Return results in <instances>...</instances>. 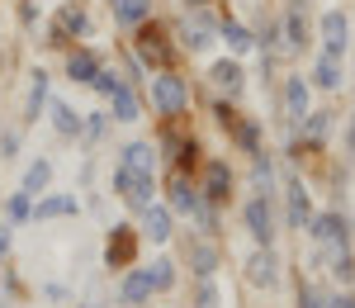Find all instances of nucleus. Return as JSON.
Segmentation results:
<instances>
[{"label": "nucleus", "mask_w": 355, "mask_h": 308, "mask_svg": "<svg viewBox=\"0 0 355 308\" xmlns=\"http://www.w3.org/2000/svg\"><path fill=\"white\" fill-rule=\"evenodd\" d=\"M308 95H313V90H308V81H303V76H289V81H284V114H289V119H308Z\"/></svg>", "instance_id": "nucleus-10"}, {"label": "nucleus", "mask_w": 355, "mask_h": 308, "mask_svg": "<svg viewBox=\"0 0 355 308\" xmlns=\"http://www.w3.org/2000/svg\"><path fill=\"white\" fill-rule=\"evenodd\" d=\"M152 190H157V185H152V176H142V171H128V166L114 171V195L128 199L133 209H147V204H152Z\"/></svg>", "instance_id": "nucleus-1"}, {"label": "nucleus", "mask_w": 355, "mask_h": 308, "mask_svg": "<svg viewBox=\"0 0 355 308\" xmlns=\"http://www.w3.org/2000/svg\"><path fill=\"white\" fill-rule=\"evenodd\" d=\"M95 71H100L95 53H71V57H67V76H71V81L90 85V81H95Z\"/></svg>", "instance_id": "nucleus-23"}, {"label": "nucleus", "mask_w": 355, "mask_h": 308, "mask_svg": "<svg viewBox=\"0 0 355 308\" xmlns=\"http://www.w3.org/2000/svg\"><path fill=\"white\" fill-rule=\"evenodd\" d=\"M10 252V223H0V256Z\"/></svg>", "instance_id": "nucleus-40"}, {"label": "nucleus", "mask_w": 355, "mask_h": 308, "mask_svg": "<svg viewBox=\"0 0 355 308\" xmlns=\"http://www.w3.org/2000/svg\"><path fill=\"white\" fill-rule=\"evenodd\" d=\"M28 214H33V209H28V195L19 190V195L10 199V219H28Z\"/></svg>", "instance_id": "nucleus-38"}, {"label": "nucleus", "mask_w": 355, "mask_h": 308, "mask_svg": "<svg viewBox=\"0 0 355 308\" xmlns=\"http://www.w3.org/2000/svg\"><path fill=\"white\" fill-rule=\"evenodd\" d=\"M185 5H190V10H204V5H209V0H185Z\"/></svg>", "instance_id": "nucleus-41"}, {"label": "nucleus", "mask_w": 355, "mask_h": 308, "mask_svg": "<svg viewBox=\"0 0 355 308\" xmlns=\"http://www.w3.org/2000/svg\"><path fill=\"white\" fill-rule=\"evenodd\" d=\"M147 299H152V275L147 271L123 275V304H147Z\"/></svg>", "instance_id": "nucleus-21"}, {"label": "nucleus", "mask_w": 355, "mask_h": 308, "mask_svg": "<svg viewBox=\"0 0 355 308\" xmlns=\"http://www.w3.org/2000/svg\"><path fill=\"white\" fill-rule=\"evenodd\" d=\"M90 19H85L81 5H62V15H57V38H71V33H85Z\"/></svg>", "instance_id": "nucleus-20"}, {"label": "nucleus", "mask_w": 355, "mask_h": 308, "mask_svg": "<svg viewBox=\"0 0 355 308\" xmlns=\"http://www.w3.org/2000/svg\"><path fill=\"white\" fill-rule=\"evenodd\" d=\"M133 232L128 228H114V237H110V266H128L133 261Z\"/></svg>", "instance_id": "nucleus-25"}, {"label": "nucleus", "mask_w": 355, "mask_h": 308, "mask_svg": "<svg viewBox=\"0 0 355 308\" xmlns=\"http://www.w3.org/2000/svg\"><path fill=\"white\" fill-rule=\"evenodd\" d=\"M313 81L322 85V90H341V57L322 53V57H318V67H313Z\"/></svg>", "instance_id": "nucleus-16"}, {"label": "nucleus", "mask_w": 355, "mask_h": 308, "mask_svg": "<svg viewBox=\"0 0 355 308\" xmlns=\"http://www.w3.org/2000/svg\"><path fill=\"white\" fill-rule=\"evenodd\" d=\"M251 180H256V185H261V190H270V180H275L270 162H261V152H256V171H251Z\"/></svg>", "instance_id": "nucleus-36"}, {"label": "nucleus", "mask_w": 355, "mask_h": 308, "mask_svg": "<svg viewBox=\"0 0 355 308\" xmlns=\"http://www.w3.org/2000/svg\"><path fill=\"white\" fill-rule=\"evenodd\" d=\"M15 152H19V133L5 128V133H0V157H15Z\"/></svg>", "instance_id": "nucleus-37"}, {"label": "nucleus", "mask_w": 355, "mask_h": 308, "mask_svg": "<svg viewBox=\"0 0 355 308\" xmlns=\"http://www.w3.org/2000/svg\"><path fill=\"white\" fill-rule=\"evenodd\" d=\"M110 110H114V119H119V123H133V119H142V114H137V95L128 90V85H114Z\"/></svg>", "instance_id": "nucleus-18"}, {"label": "nucleus", "mask_w": 355, "mask_h": 308, "mask_svg": "<svg viewBox=\"0 0 355 308\" xmlns=\"http://www.w3.org/2000/svg\"><path fill=\"white\" fill-rule=\"evenodd\" d=\"M171 209H180V214H204V204H199V195L190 190V180H185V176L171 185Z\"/></svg>", "instance_id": "nucleus-24"}, {"label": "nucleus", "mask_w": 355, "mask_h": 308, "mask_svg": "<svg viewBox=\"0 0 355 308\" xmlns=\"http://www.w3.org/2000/svg\"><path fill=\"white\" fill-rule=\"evenodd\" d=\"M53 128L62 133V138H76V133L85 128V119H81L76 110H71L67 100H53Z\"/></svg>", "instance_id": "nucleus-15"}, {"label": "nucleus", "mask_w": 355, "mask_h": 308, "mask_svg": "<svg viewBox=\"0 0 355 308\" xmlns=\"http://www.w3.org/2000/svg\"><path fill=\"white\" fill-rule=\"evenodd\" d=\"M327 308H355V299H351V294H331Z\"/></svg>", "instance_id": "nucleus-39"}, {"label": "nucleus", "mask_w": 355, "mask_h": 308, "mask_svg": "<svg viewBox=\"0 0 355 308\" xmlns=\"http://www.w3.org/2000/svg\"><path fill=\"white\" fill-rule=\"evenodd\" d=\"M327 128H331V119H327V114H308V138H313V142H322V138H327Z\"/></svg>", "instance_id": "nucleus-33"}, {"label": "nucleus", "mask_w": 355, "mask_h": 308, "mask_svg": "<svg viewBox=\"0 0 355 308\" xmlns=\"http://www.w3.org/2000/svg\"><path fill=\"white\" fill-rule=\"evenodd\" d=\"M123 166L152 176V171H157V152H152V142H128V147H123Z\"/></svg>", "instance_id": "nucleus-14"}, {"label": "nucleus", "mask_w": 355, "mask_h": 308, "mask_svg": "<svg viewBox=\"0 0 355 308\" xmlns=\"http://www.w3.org/2000/svg\"><path fill=\"white\" fill-rule=\"evenodd\" d=\"M227 190H232V171H227V162H209V171H204V195L209 199H227Z\"/></svg>", "instance_id": "nucleus-12"}, {"label": "nucleus", "mask_w": 355, "mask_h": 308, "mask_svg": "<svg viewBox=\"0 0 355 308\" xmlns=\"http://www.w3.org/2000/svg\"><path fill=\"white\" fill-rule=\"evenodd\" d=\"M308 232H313V242L322 247V256L346 252V219H341V214H318V219L308 223Z\"/></svg>", "instance_id": "nucleus-2"}, {"label": "nucleus", "mask_w": 355, "mask_h": 308, "mask_svg": "<svg viewBox=\"0 0 355 308\" xmlns=\"http://www.w3.org/2000/svg\"><path fill=\"white\" fill-rule=\"evenodd\" d=\"M218 304H223L218 284H214V280H204V284H199V294H194V308H218Z\"/></svg>", "instance_id": "nucleus-32"}, {"label": "nucleus", "mask_w": 355, "mask_h": 308, "mask_svg": "<svg viewBox=\"0 0 355 308\" xmlns=\"http://www.w3.org/2000/svg\"><path fill=\"white\" fill-rule=\"evenodd\" d=\"M90 85H95L100 95H114V85H123V81H119V71H95V81H90Z\"/></svg>", "instance_id": "nucleus-35"}, {"label": "nucleus", "mask_w": 355, "mask_h": 308, "mask_svg": "<svg viewBox=\"0 0 355 308\" xmlns=\"http://www.w3.org/2000/svg\"><path fill=\"white\" fill-rule=\"evenodd\" d=\"M147 275H152V289H171V280H175V271H171V261H166V256L152 261V271H147Z\"/></svg>", "instance_id": "nucleus-30"}, {"label": "nucleus", "mask_w": 355, "mask_h": 308, "mask_svg": "<svg viewBox=\"0 0 355 308\" xmlns=\"http://www.w3.org/2000/svg\"><path fill=\"white\" fill-rule=\"evenodd\" d=\"M232 133H237V142H242L246 152H261V133H256V123H237V119H232Z\"/></svg>", "instance_id": "nucleus-31"}, {"label": "nucleus", "mask_w": 355, "mask_h": 308, "mask_svg": "<svg viewBox=\"0 0 355 308\" xmlns=\"http://www.w3.org/2000/svg\"><path fill=\"white\" fill-rule=\"evenodd\" d=\"M152 100H157V110L162 114H180L185 110V105H190V90H185V81H180V76H157V81H152Z\"/></svg>", "instance_id": "nucleus-4"}, {"label": "nucleus", "mask_w": 355, "mask_h": 308, "mask_svg": "<svg viewBox=\"0 0 355 308\" xmlns=\"http://www.w3.org/2000/svg\"><path fill=\"white\" fill-rule=\"evenodd\" d=\"M114 15H119V24H142L152 15V0H119Z\"/></svg>", "instance_id": "nucleus-27"}, {"label": "nucleus", "mask_w": 355, "mask_h": 308, "mask_svg": "<svg viewBox=\"0 0 355 308\" xmlns=\"http://www.w3.org/2000/svg\"><path fill=\"white\" fill-rule=\"evenodd\" d=\"M67 214H76V195H48V199H38V209H33L38 223L43 219H67Z\"/></svg>", "instance_id": "nucleus-17"}, {"label": "nucleus", "mask_w": 355, "mask_h": 308, "mask_svg": "<svg viewBox=\"0 0 355 308\" xmlns=\"http://www.w3.org/2000/svg\"><path fill=\"white\" fill-rule=\"evenodd\" d=\"M246 280L256 284V289H275L279 284V261H275L270 247H256L251 261H246Z\"/></svg>", "instance_id": "nucleus-5"}, {"label": "nucleus", "mask_w": 355, "mask_h": 308, "mask_svg": "<svg viewBox=\"0 0 355 308\" xmlns=\"http://www.w3.org/2000/svg\"><path fill=\"white\" fill-rule=\"evenodd\" d=\"M313 223V199H308V190H303V180H289V228H308Z\"/></svg>", "instance_id": "nucleus-9"}, {"label": "nucleus", "mask_w": 355, "mask_h": 308, "mask_svg": "<svg viewBox=\"0 0 355 308\" xmlns=\"http://www.w3.org/2000/svg\"><path fill=\"white\" fill-rule=\"evenodd\" d=\"M299 308H327V294H322V289H313V284H303Z\"/></svg>", "instance_id": "nucleus-34"}, {"label": "nucleus", "mask_w": 355, "mask_h": 308, "mask_svg": "<svg viewBox=\"0 0 355 308\" xmlns=\"http://www.w3.org/2000/svg\"><path fill=\"white\" fill-rule=\"evenodd\" d=\"M209 76H214V85H218V90H227V95H237V90H242V81H246V71L237 67V62H214V71H209Z\"/></svg>", "instance_id": "nucleus-19"}, {"label": "nucleus", "mask_w": 355, "mask_h": 308, "mask_svg": "<svg viewBox=\"0 0 355 308\" xmlns=\"http://www.w3.org/2000/svg\"><path fill=\"white\" fill-rule=\"evenodd\" d=\"M214 33H218V24L194 10V15H185V24H180V43H185L190 53H204V48L214 43Z\"/></svg>", "instance_id": "nucleus-6"}, {"label": "nucleus", "mask_w": 355, "mask_h": 308, "mask_svg": "<svg viewBox=\"0 0 355 308\" xmlns=\"http://www.w3.org/2000/svg\"><path fill=\"white\" fill-rule=\"evenodd\" d=\"M190 266H194V275L214 280V271H218V247H214V242H190Z\"/></svg>", "instance_id": "nucleus-13"}, {"label": "nucleus", "mask_w": 355, "mask_h": 308, "mask_svg": "<svg viewBox=\"0 0 355 308\" xmlns=\"http://www.w3.org/2000/svg\"><path fill=\"white\" fill-rule=\"evenodd\" d=\"M242 219H246V232L256 237V247H270V237H275V214H270V199L266 195H256L251 204L242 209Z\"/></svg>", "instance_id": "nucleus-3"}, {"label": "nucleus", "mask_w": 355, "mask_h": 308, "mask_svg": "<svg viewBox=\"0 0 355 308\" xmlns=\"http://www.w3.org/2000/svg\"><path fill=\"white\" fill-rule=\"evenodd\" d=\"M346 43H351V19L341 15V10H327L322 15V53H346Z\"/></svg>", "instance_id": "nucleus-7"}, {"label": "nucleus", "mask_w": 355, "mask_h": 308, "mask_svg": "<svg viewBox=\"0 0 355 308\" xmlns=\"http://www.w3.org/2000/svg\"><path fill=\"white\" fill-rule=\"evenodd\" d=\"M48 180H53V162H33V166L24 171V195H43Z\"/></svg>", "instance_id": "nucleus-26"}, {"label": "nucleus", "mask_w": 355, "mask_h": 308, "mask_svg": "<svg viewBox=\"0 0 355 308\" xmlns=\"http://www.w3.org/2000/svg\"><path fill=\"white\" fill-rule=\"evenodd\" d=\"M346 142H351V152H355V128H351V133H346Z\"/></svg>", "instance_id": "nucleus-42"}, {"label": "nucleus", "mask_w": 355, "mask_h": 308, "mask_svg": "<svg viewBox=\"0 0 355 308\" xmlns=\"http://www.w3.org/2000/svg\"><path fill=\"white\" fill-rule=\"evenodd\" d=\"M299 48H303V5H294L284 19V53H299Z\"/></svg>", "instance_id": "nucleus-28"}, {"label": "nucleus", "mask_w": 355, "mask_h": 308, "mask_svg": "<svg viewBox=\"0 0 355 308\" xmlns=\"http://www.w3.org/2000/svg\"><path fill=\"white\" fill-rule=\"evenodd\" d=\"M218 33H223V43H227L232 53H251V43H256V38H251V28L237 24V19H223Z\"/></svg>", "instance_id": "nucleus-22"}, {"label": "nucleus", "mask_w": 355, "mask_h": 308, "mask_svg": "<svg viewBox=\"0 0 355 308\" xmlns=\"http://www.w3.org/2000/svg\"><path fill=\"white\" fill-rule=\"evenodd\" d=\"M142 232H147L152 242H166V237H171V209L147 204V209H142Z\"/></svg>", "instance_id": "nucleus-11"}, {"label": "nucleus", "mask_w": 355, "mask_h": 308, "mask_svg": "<svg viewBox=\"0 0 355 308\" xmlns=\"http://www.w3.org/2000/svg\"><path fill=\"white\" fill-rule=\"evenodd\" d=\"M137 53H142L147 67H157V71H166V62H171V48L162 43L157 28H142V33H137Z\"/></svg>", "instance_id": "nucleus-8"}, {"label": "nucleus", "mask_w": 355, "mask_h": 308, "mask_svg": "<svg viewBox=\"0 0 355 308\" xmlns=\"http://www.w3.org/2000/svg\"><path fill=\"white\" fill-rule=\"evenodd\" d=\"M43 100H48V71L38 67V71H33V81H28V119H38Z\"/></svg>", "instance_id": "nucleus-29"}]
</instances>
